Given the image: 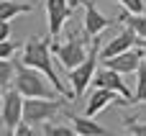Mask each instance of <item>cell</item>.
<instances>
[{
  "mask_svg": "<svg viewBox=\"0 0 146 136\" xmlns=\"http://www.w3.org/2000/svg\"><path fill=\"white\" fill-rule=\"evenodd\" d=\"M141 51H144V59H146V41L141 44Z\"/></svg>",
  "mask_w": 146,
  "mask_h": 136,
  "instance_id": "d4e9b609",
  "label": "cell"
},
{
  "mask_svg": "<svg viewBox=\"0 0 146 136\" xmlns=\"http://www.w3.org/2000/svg\"><path fill=\"white\" fill-rule=\"evenodd\" d=\"M8 39H10V21L0 18V41H8Z\"/></svg>",
  "mask_w": 146,
  "mask_h": 136,
  "instance_id": "603a6c76",
  "label": "cell"
},
{
  "mask_svg": "<svg viewBox=\"0 0 146 136\" xmlns=\"http://www.w3.org/2000/svg\"><path fill=\"white\" fill-rule=\"evenodd\" d=\"M44 136H77L74 131H69L67 126H44Z\"/></svg>",
  "mask_w": 146,
  "mask_h": 136,
  "instance_id": "d6986e66",
  "label": "cell"
},
{
  "mask_svg": "<svg viewBox=\"0 0 146 136\" xmlns=\"http://www.w3.org/2000/svg\"><path fill=\"white\" fill-rule=\"evenodd\" d=\"M92 82H95L98 87H108V90L118 93L126 103H133V93H131V87L126 85V80H123L121 72H115V69H110V67H103V69L95 72Z\"/></svg>",
  "mask_w": 146,
  "mask_h": 136,
  "instance_id": "52a82bcc",
  "label": "cell"
},
{
  "mask_svg": "<svg viewBox=\"0 0 146 136\" xmlns=\"http://www.w3.org/2000/svg\"><path fill=\"white\" fill-rule=\"evenodd\" d=\"M128 136H136V134H128Z\"/></svg>",
  "mask_w": 146,
  "mask_h": 136,
  "instance_id": "4316f807",
  "label": "cell"
},
{
  "mask_svg": "<svg viewBox=\"0 0 146 136\" xmlns=\"http://www.w3.org/2000/svg\"><path fill=\"white\" fill-rule=\"evenodd\" d=\"M110 103H126L118 93H113V90H108V87H98L92 95H90V100H87V105H85V116H90V118H95L103 108H108Z\"/></svg>",
  "mask_w": 146,
  "mask_h": 136,
  "instance_id": "8fae6325",
  "label": "cell"
},
{
  "mask_svg": "<svg viewBox=\"0 0 146 136\" xmlns=\"http://www.w3.org/2000/svg\"><path fill=\"white\" fill-rule=\"evenodd\" d=\"M85 3H87V0H72V8H74V5H85Z\"/></svg>",
  "mask_w": 146,
  "mask_h": 136,
  "instance_id": "cb8c5ba5",
  "label": "cell"
},
{
  "mask_svg": "<svg viewBox=\"0 0 146 136\" xmlns=\"http://www.w3.org/2000/svg\"><path fill=\"white\" fill-rule=\"evenodd\" d=\"M10 136H36V134H33V129H31L28 123H18V126H15V131H13Z\"/></svg>",
  "mask_w": 146,
  "mask_h": 136,
  "instance_id": "7402d4cb",
  "label": "cell"
},
{
  "mask_svg": "<svg viewBox=\"0 0 146 136\" xmlns=\"http://www.w3.org/2000/svg\"><path fill=\"white\" fill-rule=\"evenodd\" d=\"M100 39L98 36H92V46H90V54H87V59L80 64V67H74V69H69V85H72V95L74 98H82L85 95V90L90 87V82H92V77H95V67H98V59H100Z\"/></svg>",
  "mask_w": 146,
  "mask_h": 136,
  "instance_id": "3957f363",
  "label": "cell"
},
{
  "mask_svg": "<svg viewBox=\"0 0 146 136\" xmlns=\"http://www.w3.org/2000/svg\"><path fill=\"white\" fill-rule=\"evenodd\" d=\"M126 131L128 134H136V136H146V123H133V121H123Z\"/></svg>",
  "mask_w": 146,
  "mask_h": 136,
  "instance_id": "44dd1931",
  "label": "cell"
},
{
  "mask_svg": "<svg viewBox=\"0 0 146 136\" xmlns=\"http://www.w3.org/2000/svg\"><path fill=\"white\" fill-rule=\"evenodd\" d=\"M146 100V59L141 62L139 72H136V90H133V103H144Z\"/></svg>",
  "mask_w": 146,
  "mask_h": 136,
  "instance_id": "e0dca14e",
  "label": "cell"
},
{
  "mask_svg": "<svg viewBox=\"0 0 146 136\" xmlns=\"http://www.w3.org/2000/svg\"><path fill=\"white\" fill-rule=\"evenodd\" d=\"M15 49H18V46H15L10 39H8V41H0V59H10V57L15 54Z\"/></svg>",
  "mask_w": 146,
  "mask_h": 136,
  "instance_id": "ffe728a7",
  "label": "cell"
},
{
  "mask_svg": "<svg viewBox=\"0 0 146 136\" xmlns=\"http://www.w3.org/2000/svg\"><path fill=\"white\" fill-rule=\"evenodd\" d=\"M0 98H3V87H0Z\"/></svg>",
  "mask_w": 146,
  "mask_h": 136,
  "instance_id": "484cf974",
  "label": "cell"
},
{
  "mask_svg": "<svg viewBox=\"0 0 146 136\" xmlns=\"http://www.w3.org/2000/svg\"><path fill=\"white\" fill-rule=\"evenodd\" d=\"M110 23H113V18L103 15L95 3H85V33L87 36H100Z\"/></svg>",
  "mask_w": 146,
  "mask_h": 136,
  "instance_id": "7c38bea8",
  "label": "cell"
},
{
  "mask_svg": "<svg viewBox=\"0 0 146 136\" xmlns=\"http://www.w3.org/2000/svg\"><path fill=\"white\" fill-rule=\"evenodd\" d=\"M23 100L26 98L15 87H8L3 95V126L8 134H13L18 123H23Z\"/></svg>",
  "mask_w": 146,
  "mask_h": 136,
  "instance_id": "8992f818",
  "label": "cell"
},
{
  "mask_svg": "<svg viewBox=\"0 0 146 136\" xmlns=\"http://www.w3.org/2000/svg\"><path fill=\"white\" fill-rule=\"evenodd\" d=\"M23 64H28V67L44 72V75L49 77V82L54 85V90H56L62 98L69 95V87H64V82L59 80V75H56V69H54V64H51V41H49V39L28 36V41L23 44Z\"/></svg>",
  "mask_w": 146,
  "mask_h": 136,
  "instance_id": "6da1fadb",
  "label": "cell"
},
{
  "mask_svg": "<svg viewBox=\"0 0 146 136\" xmlns=\"http://www.w3.org/2000/svg\"><path fill=\"white\" fill-rule=\"evenodd\" d=\"M141 62H144V51L133 46V49H128V51H123L118 57L105 59V67H110V69H115L121 75H136L139 67H141Z\"/></svg>",
  "mask_w": 146,
  "mask_h": 136,
  "instance_id": "30bf717a",
  "label": "cell"
},
{
  "mask_svg": "<svg viewBox=\"0 0 146 136\" xmlns=\"http://www.w3.org/2000/svg\"><path fill=\"white\" fill-rule=\"evenodd\" d=\"M15 80V62L10 59H0V87L8 90Z\"/></svg>",
  "mask_w": 146,
  "mask_h": 136,
  "instance_id": "2e32d148",
  "label": "cell"
},
{
  "mask_svg": "<svg viewBox=\"0 0 146 136\" xmlns=\"http://www.w3.org/2000/svg\"><path fill=\"white\" fill-rule=\"evenodd\" d=\"M62 105H64V100H59V98H26L23 100V123H28V126L44 123V121L54 118L62 111Z\"/></svg>",
  "mask_w": 146,
  "mask_h": 136,
  "instance_id": "277c9868",
  "label": "cell"
},
{
  "mask_svg": "<svg viewBox=\"0 0 146 136\" xmlns=\"http://www.w3.org/2000/svg\"><path fill=\"white\" fill-rule=\"evenodd\" d=\"M33 5L31 3H18V0H0V18L3 21H10V18H18L23 13H31Z\"/></svg>",
  "mask_w": 146,
  "mask_h": 136,
  "instance_id": "5bb4252c",
  "label": "cell"
},
{
  "mask_svg": "<svg viewBox=\"0 0 146 136\" xmlns=\"http://www.w3.org/2000/svg\"><path fill=\"white\" fill-rule=\"evenodd\" d=\"M115 3L123 5V10H128V13H144V10H146L144 0H115Z\"/></svg>",
  "mask_w": 146,
  "mask_h": 136,
  "instance_id": "ac0fdd59",
  "label": "cell"
},
{
  "mask_svg": "<svg viewBox=\"0 0 146 136\" xmlns=\"http://www.w3.org/2000/svg\"><path fill=\"white\" fill-rule=\"evenodd\" d=\"M136 44H141V39L136 36V31H133L131 26H126L115 39H110V41L100 49V59L105 62V59H110V57H118V54H123V51L133 49Z\"/></svg>",
  "mask_w": 146,
  "mask_h": 136,
  "instance_id": "9c48e42d",
  "label": "cell"
},
{
  "mask_svg": "<svg viewBox=\"0 0 146 136\" xmlns=\"http://www.w3.org/2000/svg\"><path fill=\"white\" fill-rule=\"evenodd\" d=\"M72 13V5L67 0H46V26H49V36L56 39L67 23Z\"/></svg>",
  "mask_w": 146,
  "mask_h": 136,
  "instance_id": "ba28073f",
  "label": "cell"
},
{
  "mask_svg": "<svg viewBox=\"0 0 146 136\" xmlns=\"http://www.w3.org/2000/svg\"><path fill=\"white\" fill-rule=\"evenodd\" d=\"M69 121H72L77 136H108V131L98 121H92L90 116H69Z\"/></svg>",
  "mask_w": 146,
  "mask_h": 136,
  "instance_id": "4fadbf2b",
  "label": "cell"
},
{
  "mask_svg": "<svg viewBox=\"0 0 146 136\" xmlns=\"http://www.w3.org/2000/svg\"><path fill=\"white\" fill-rule=\"evenodd\" d=\"M49 77L28 64H23V59L15 62V80L13 87L23 95V98H59V93L54 90L51 82H46Z\"/></svg>",
  "mask_w": 146,
  "mask_h": 136,
  "instance_id": "7a4b0ae2",
  "label": "cell"
},
{
  "mask_svg": "<svg viewBox=\"0 0 146 136\" xmlns=\"http://www.w3.org/2000/svg\"><path fill=\"white\" fill-rule=\"evenodd\" d=\"M126 26H131L133 31H136V36L141 39V44L146 41V15L144 13H128V10H123L121 15H118Z\"/></svg>",
  "mask_w": 146,
  "mask_h": 136,
  "instance_id": "9a60e30c",
  "label": "cell"
},
{
  "mask_svg": "<svg viewBox=\"0 0 146 136\" xmlns=\"http://www.w3.org/2000/svg\"><path fill=\"white\" fill-rule=\"evenodd\" d=\"M51 54L64 64L67 72L74 69V67H80V64L87 59V49H85V41H82L80 36L69 39L67 44H54V41H51Z\"/></svg>",
  "mask_w": 146,
  "mask_h": 136,
  "instance_id": "5b68a950",
  "label": "cell"
}]
</instances>
